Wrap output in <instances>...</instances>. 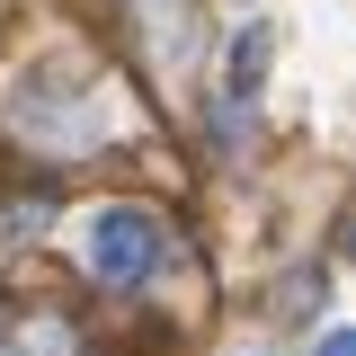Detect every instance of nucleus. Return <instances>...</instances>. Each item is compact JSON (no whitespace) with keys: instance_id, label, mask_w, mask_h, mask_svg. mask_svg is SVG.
Instances as JSON below:
<instances>
[{"instance_id":"f257e3e1","label":"nucleus","mask_w":356,"mask_h":356,"mask_svg":"<svg viewBox=\"0 0 356 356\" xmlns=\"http://www.w3.org/2000/svg\"><path fill=\"white\" fill-rule=\"evenodd\" d=\"M161 259H170L161 214H143V205H107V214L89 222V267H98L107 285H143V276H161Z\"/></svg>"},{"instance_id":"f03ea898","label":"nucleus","mask_w":356,"mask_h":356,"mask_svg":"<svg viewBox=\"0 0 356 356\" xmlns=\"http://www.w3.org/2000/svg\"><path fill=\"white\" fill-rule=\"evenodd\" d=\"M321 356H356V339H348V330H339V339H321Z\"/></svg>"}]
</instances>
